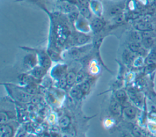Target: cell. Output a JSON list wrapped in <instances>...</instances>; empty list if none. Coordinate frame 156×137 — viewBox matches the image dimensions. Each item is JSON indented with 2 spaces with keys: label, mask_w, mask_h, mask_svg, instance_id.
I'll return each instance as SVG.
<instances>
[{
  "label": "cell",
  "mask_w": 156,
  "mask_h": 137,
  "mask_svg": "<svg viewBox=\"0 0 156 137\" xmlns=\"http://www.w3.org/2000/svg\"><path fill=\"white\" fill-rule=\"evenodd\" d=\"M10 93L13 97L22 102H27L31 99V95L27 93L24 89L10 87Z\"/></svg>",
  "instance_id": "obj_1"
},
{
  "label": "cell",
  "mask_w": 156,
  "mask_h": 137,
  "mask_svg": "<svg viewBox=\"0 0 156 137\" xmlns=\"http://www.w3.org/2000/svg\"><path fill=\"white\" fill-rule=\"evenodd\" d=\"M18 124L15 121H9L1 124L0 136H12L15 131L16 130Z\"/></svg>",
  "instance_id": "obj_2"
},
{
  "label": "cell",
  "mask_w": 156,
  "mask_h": 137,
  "mask_svg": "<svg viewBox=\"0 0 156 137\" xmlns=\"http://www.w3.org/2000/svg\"><path fill=\"white\" fill-rule=\"evenodd\" d=\"M37 63V58L34 54H29L24 58V65L28 69H32L36 66Z\"/></svg>",
  "instance_id": "obj_3"
},
{
  "label": "cell",
  "mask_w": 156,
  "mask_h": 137,
  "mask_svg": "<svg viewBox=\"0 0 156 137\" xmlns=\"http://www.w3.org/2000/svg\"><path fill=\"white\" fill-rule=\"evenodd\" d=\"M123 113L128 119L133 120L134 119L137 115V110L135 107L132 105H127L124 107L123 110Z\"/></svg>",
  "instance_id": "obj_4"
},
{
  "label": "cell",
  "mask_w": 156,
  "mask_h": 137,
  "mask_svg": "<svg viewBox=\"0 0 156 137\" xmlns=\"http://www.w3.org/2000/svg\"><path fill=\"white\" fill-rule=\"evenodd\" d=\"M38 61L40 63V66L45 69H48L51 65V61L49 55H47L43 52L38 55Z\"/></svg>",
  "instance_id": "obj_5"
},
{
  "label": "cell",
  "mask_w": 156,
  "mask_h": 137,
  "mask_svg": "<svg viewBox=\"0 0 156 137\" xmlns=\"http://www.w3.org/2000/svg\"><path fill=\"white\" fill-rule=\"evenodd\" d=\"M109 108L112 114L118 116L121 112V104L116 99H113L110 102Z\"/></svg>",
  "instance_id": "obj_6"
},
{
  "label": "cell",
  "mask_w": 156,
  "mask_h": 137,
  "mask_svg": "<svg viewBox=\"0 0 156 137\" xmlns=\"http://www.w3.org/2000/svg\"><path fill=\"white\" fill-rule=\"evenodd\" d=\"M145 63L148 65L156 63V45H154L146 55Z\"/></svg>",
  "instance_id": "obj_7"
},
{
  "label": "cell",
  "mask_w": 156,
  "mask_h": 137,
  "mask_svg": "<svg viewBox=\"0 0 156 137\" xmlns=\"http://www.w3.org/2000/svg\"><path fill=\"white\" fill-rule=\"evenodd\" d=\"M46 71V69L40 65L38 66H35L34 68H32L30 71V74L33 78L39 79L44 76Z\"/></svg>",
  "instance_id": "obj_8"
},
{
  "label": "cell",
  "mask_w": 156,
  "mask_h": 137,
  "mask_svg": "<svg viewBox=\"0 0 156 137\" xmlns=\"http://www.w3.org/2000/svg\"><path fill=\"white\" fill-rule=\"evenodd\" d=\"M115 99L121 104V105H125L127 102L128 96L124 90H119L115 93Z\"/></svg>",
  "instance_id": "obj_9"
},
{
  "label": "cell",
  "mask_w": 156,
  "mask_h": 137,
  "mask_svg": "<svg viewBox=\"0 0 156 137\" xmlns=\"http://www.w3.org/2000/svg\"><path fill=\"white\" fill-rule=\"evenodd\" d=\"M128 96L131 100H132L133 103L137 105H138L139 103H140L141 101V97L140 95L134 90H129L128 91Z\"/></svg>",
  "instance_id": "obj_10"
},
{
  "label": "cell",
  "mask_w": 156,
  "mask_h": 137,
  "mask_svg": "<svg viewBox=\"0 0 156 137\" xmlns=\"http://www.w3.org/2000/svg\"><path fill=\"white\" fill-rule=\"evenodd\" d=\"M86 49H83L82 48H72L69 50L68 54L69 55L73 58H76L80 57L85 52Z\"/></svg>",
  "instance_id": "obj_11"
},
{
  "label": "cell",
  "mask_w": 156,
  "mask_h": 137,
  "mask_svg": "<svg viewBox=\"0 0 156 137\" xmlns=\"http://www.w3.org/2000/svg\"><path fill=\"white\" fill-rule=\"evenodd\" d=\"M76 74H76L75 72L73 71H70L66 73V74L65 75V77L68 85L73 86L74 83H76Z\"/></svg>",
  "instance_id": "obj_12"
},
{
  "label": "cell",
  "mask_w": 156,
  "mask_h": 137,
  "mask_svg": "<svg viewBox=\"0 0 156 137\" xmlns=\"http://www.w3.org/2000/svg\"><path fill=\"white\" fill-rule=\"evenodd\" d=\"M65 68L64 66H58L57 67H55L53 69V76L56 77L58 79H60L63 76H65Z\"/></svg>",
  "instance_id": "obj_13"
},
{
  "label": "cell",
  "mask_w": 156,
  "mask_h": 137,
  "mask_svg": "<svg viewBox=\"0 0 156 137\" xmlns=\"http://www.w3.org/2000/svg\"><path fill=\"white\" fill-rule=\"evenodd\" d=\"M137 30L144 32V31H151L152 26L150 23L147 22H140L136 25Z\"/></svg>",
  "instance_id": "obj_14"
},
{
  "label": "cell",
  "mask_w": 156,
  "mask_h": 137,
  "mask_svg": "<svg viewBox=\"0 0 156 137\" xmlns=\"http://www.w3.org/2000/svg\"><path fill=\"white\" fill-rule=\"evenodd\" d=\"M129 49H126L122 53V59L126 63H130L133 58V55Z\"/></svg>",
  "instance_id": "obj_15"
},
{
  "label": "cell",
  "mask_w": 156,
  "mask_h": 137,
  "mask_svg": "<svg viewBox=\"0 0 156 137\" xmlns=\"http://www.w3.org/2000/svg\"><path fill=\"white\" fill-rule=\"evenodd\" d=\"M70 95L72 97L75 99H80L83 95V93L80 90L79 85L77 86H74L70 91Z\"/></svg>",
  "instance_id": "obj_16"
},
{
  "label": "cell",
  "mask_w": 156,
  "mask_h": 137,
  "mask_svg": "<svg viewBox=\"0 0 156 137\" xmlns=\"http://www.w3.org/2000/svg\"><path fill=\"white\" fill-rule=\"evenodd\" d=\"M69 124H70V119L66 115L62 116L58 119V124L62 128H66L67 127H68Z\"/></svg>",
  "instance_id": "obj_17"
},
{
  "label": "cell",
  "mask_w": 156,
  "mask_h": 137,
  "mask_svg": "<svg viewBox=\"0 0 156 137\" xmlns=\"http://www.w3.org/2000/svg\"><path fill=\"white\" fill-rule=\"evenodd\" d=\"M24 90L27 92L29 94H30V95L31 94H35L37 91H38V88L37 86V85L34 83H33L32 82L30 83H29L27 84L25 88H24Z\"/></svg>",
  "instance_id": "obj_18"
},
{
  "label": "cell",
  "mask_w": 156,
  "mask_h": 137,
  "mask_svg": "<svg viewBox=\"0 0 156 137\" xmlns=\"http://www.w3.org/2000/svg\"><path fill=\"white\" fill-rule=\"evenodd\" d=\"M91 26L94 31H98L102 27L103 23L100 19L94 18L91 22Z\"/></svg>",
  "instance_id": "obj_19"
},
{
  "label": "cell",
  "mask_w": 156,
  "mask_h": 137,
  "mask_svg": "<svg viewBox=\"0 0 156 137\" xmlns=\"http://www.w3.org/2000/svg\"><path fill=\"white\" fill-rule=\"evenodd\" d=\"M129 39L131 42H136V41H141L142 37L141 33L137 31H133L130 33L129 36Z\"/></svg>",
  "instance_id": "obj_20"
},
{
  "label": "cell",
  "mask_w": 156,
  "mask_h": 137,
  "mask_svg": "<svg viewBox=\"0 0 156 137\" xmlns=\"http://www.w3.org/2000/svg\"><path fill=\"white\" fill-rule=\"evenodd\" d=\"M19 81L22 85H27L32 82V78L26 74H21L19 77Z\"/></svg>",
  "instance_id": "obj_21"
},
{
  "label": "cell",
  "mask_w": 156,
  "mask_h": 137,
  "mask_svg": "<svg viewBox=\"0 0 156 137\" xmlns=\"http://www.w3.org/2000/svg\"><path fill=\"white\" fill-rule=\"evenodd\" d=\"M79 86L83 94L87 93L90 89V84L87 81H84L81 83L79 84Z\"/></svg>",
  "instance_id": "obj_22"
},
{
  "label": "cell",
  "mask_w": 156,
  "mask_h": 137,
  "mask_svg": "<svg viewBox=\"0 0 156 137\" xmlns=\"http://www.w3.org/2000/svg\"><path fill=\"white\" fill-rule=\"evenodd\" d=\"M122 8L119 5H115L109 10V15L110 16H116L121 13Z\"/></svg>",
  "instance_id": "obj_23"
},
{
  "label": "cell",
  "mask_w": 156,
  "mask_h": 137,
  "mask_svg": "<svg viewBox=\"0 0 156 137\" xmlns=\"http://www.w3.org/2000/svg\"><path fill=\"white\" fill-rule=\"evenodd\" d=\"M62 9L65 12H72L73 11H75L76 10L75 6L73 4L69 2L63 3L62 5Z\"/></svg>",
  "instance_id": "obj_24"
},
{
  "label": "cell",
  "mask_w": 156,
  "mask_h": 137,
  "mask_svg": "<svg viewBox=\"0 0 156 137\" xmlns=\"http://www.w3.org/2000/svg\"><path fill=\"white\" fill-rule=\"evenodd\" d=\"M90 39V37L88 36H87L85 35H83V34H80L79 35H78L76 38V41L77 43L82 44H84L85 43H87Z\"/></svg>",
  "instance_id": "obj_25"
},
{
  "label": "cell",
  "mask_w": 156,
  "mask_h": 137,
  "mask_svg": "<svg viewBox=\"0 0 156 137\" xmlns=\"http://www.w3.org/2000/svg\"><path fill=\"white\" fill-rule=\"evenodd\" d=\"M85 78V74L83 73V72L82 71H79V72H77V74H76V83L80 84L82 82H84V79Z\"/></svg>",
  "instance_id": "obj_26"
},
{
  "label": "cell",
  "mask_w": 156,
  "mask_h": 137,
  "mask_svg": "<svg viewBox=\"0 0 156 137\" xmlns=\"http://www.w3.org/2000/svg\"><path fill=\"white\" fill-rule=\"evenodd\" d=\"M80 12L81 14L83 16H84L85 17L89 18L91 16V13H90V10H88V9L87 8V7L81 6L80 8Z\"/></svg>",
  "instance_id": "obj_27"
},
{
  "label": "cell",
  "mask_w": 156,
  "mask_h": 137,
  "mask_svg": "<svg viewBox=\"0 0 156 137\" xmlns=\"http://www.w3.org/2000/svg\"><path fill=\"white\" fill-rule=\"evenodd\" d=\"M66 85H67V83H66L65 76L58 79V86L60 88H65Z\"/></svg>",
  "instance_id": "obj_28"
},
{
  "label": "cell",
  "mask_w": 156,
  "mask_h": 137,
  "mask_svg": "<svg viewBox=\"0 0 156 137\" xmlns=\"http://www.w3.org/2000/svg\"><path fill=\"white\" fill-rule=\"evenodd\" d=\"M124 16L123 14H122L121 13H119V14H118V15H117L115 16V21L116 23H119L122 22L124 20Z\"/></svg>",
  "instance_id": "obj_29"
},
{
  "label": "cell",
  "mask_w": 156,
  "mask_h": 137,
  "mask_svg": "<svg viewBox=\"0 0 156 137\" xmlns=\"http://www.w3.org/2000/svg\"><path fill=\"white\" fill-rule=\"evenodd\" d=\"M77 2L82 7H87L88 5V0H77Z\"/></svg>",
  "instance_id": "obj_30"
},
{
  "label": "cell",
  "mask_w": 156,
  "mask_h": 137,
  "mask_svg": "<svg viewBox=\"0 0 156 137\" xmlns=\"http://www.w3.org/2000/svg\"><path fill=\"white\" fill-rule=\"evenodd\" d=\"M77 13L76 12L73 11V12H71L70 15H69V17H70L71 19L74 20V19H75L77 18Z\"/></svg>",
  "instance_id": "obj_31"
}]
</instances>
